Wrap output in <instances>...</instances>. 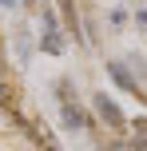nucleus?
Returning <instances> with one entry per match:
<instances>
[{
    "mask_svg": "<svg viewBox=\"0 0 147 151\" xmlns=\"http://www.w3.org/2000/svg\"><path fill=\"white\" fill-rule=\"evenodd\" d=\"M44 48H48V52H60V48H64V40H60V32H56L52 16H44Z\"/></svg>",
    "mask_w": 147,
    "mask_h": 151,
    "instance_id": "2",
    "label": "nucleus"
},
{
    "mask_svg": "<svg viewBox=\"0 0 147 151\" xmlns=\"http://www.w3.org/2000/svg\"><path fill=\"white\" fill-rule=\"evenodd\" d=\"M111 76H115V83H119V88H127V91H135V83H131V76L123 72V64H111Z\"/></svg>",
    "mask_w": 147,
    "mask_h": 151,
    "instance_id": "4",
    "label": "nucleus"
},
{
    "mask_svg": "<svg viewBox=\"0 0 147 151\" xmlns=\"http://www.w3.org/2000/svg\"><path fill=\"white\" fill-rule=\"evenodd\" d=\"M0 80H4V72H0Z\"/></svg>",
    "mask_w": 147,
    "mask_h": 151,
    "instance_id": "7",
    "label": "nucleus"
},
{
    "mask_svg": "<svg viewBox=\"0 0 147 151\" xmlns=\"http://www.w3.org/2000/svg\"><path fill=\"white\" fill-rule=\"evenodd\" d=\"M135 151H147V139H143V143H139V147H135Z\"/></svg>",
    "mask_w": 147,
    "mask_h": 151,
    "instance_id": "6",
    "label": "nucleus"
},
{
    "mask_svg": "<svg viewBox=\"0 0 147 151\" xmlns=\"http://www.w3.org/2000/svg\"><path fill=\"white\" fill-rule=\"evenodd\" d=\"M64 119H68V127H84V111L72 104H64Z\"/></svg>",
    "mask_w": 147,
    "mask_h": 151,
    "instance_id": "3",
    "label": "nucleus"
},
{
    "mask_svg": "<svg viewBox=\"0 0 147 151\" xmlns=\"http://www.w3.org/2000/svg\"><path fill=\"white\" fill-rule=\"evenodd\" d=\"M8 104H12V88L0 80V107H8Z\"/></svg>",
    "mask_w": 147,
    "mask_h": 151,
    "instance_id": "5",
    "label": "nucleus"
},
{
    "mask_svg": "<svg viewBox=\"0 0 147 151\" xmlns=\"http://www.w3.org/2000/svg\"><path fill=\"white\" fill-rule=\"evenodd\" d=\"M95 111H100L103 119L111 123V127H123V111L115 107V99H108V96H95Z\"/></svg>",
    "mask_w": 147,
    "mask_h": 151,
    "instance_id": "1",
    "label": "nucleus"
}]
</instances>
